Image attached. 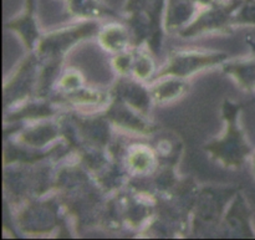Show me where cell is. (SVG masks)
I'll list each match as a JSON object with an SVG mask.
<instances>
[{"mask_svg":"<svg viewBox=\"0 0 255 240\" xmlns=\"http://www.w3.org/2000/svg\"><path fill=\"white\" fill-rule=\"evenodd\" d=\"M114 97L121 100L122 102L139 112L143 116H147L149 107L153 102L149 89L142 86L139 80H120L114 90Z\"/></svg>","mask_w":255,"mask_h":240,"instance_id":"cell-11","label":"cell"},{"mask_svg":"<svg viewBox=\"0 0 255 240\" xmlns=\"http://www.w3.org/2000/svg\"><path fill=\"white\" fill-rule=\"evenodd\" d=\"M223 71L233 77L244 90H255V59L239 60L223 64Z\"/></svg>","mask_w":255,"mask_h":240,"instance_id":"cell-18","label":"cell"},{"mask_svg":"<svg viewBox=\"0 0 255 240\" xmlns=\"http://www.w3.org/2000/svg\"><path fill=\"white\" fill-rule=\"evenodd\" d=\"M12 31L17 32L22 42L29 50L36 49L40 40V31L35 19V0H25L24 12L6 25Z\"/></svg>","mask_w":255,"mask_h":240,"instance_id":"cell-13","label":"cell"},{"mask_svg":"<svg viewBox=\"0 0 255 240\" xmlns=\"http://www.w3.org/2000/svg\"><path fill=\"white\" fill-rule=\"evenodd\" d=\"M106 119L109 122L127 131L138 132L141 134H148L153 131L151 123L144 120L143 115L134 111L116 97H112L109 110L106 111Z\"/></svg>","mask_w":255,"mask_h":240,"instance_id":"cell-9","label":"cell"},{"mask_svg":"<svg viewBox=\"0 0 255 240\" xmlns=\"http://www.w3.org/2000/svg\"><path fill=\"white\" fill-rule=\"evenodd\" d=\"M82 84H84V79H82L81 74L75 70H69L59 80V87L64 94H70V92H75L77 90L82 89Z\"/></svg>","mask_w":255,"mask_h":240,"instance_id":"cell-23","label":"cell"},{"mask_svg":"<svg viewBox=\"0 0 255 240\" xmlns=\"http://www.w3.org/2000/svg\"><path fill=\"white\" fill-rule=\"evenodd\" d=\"M166 2L167 0H127L126 24L136 46L147 42L151 51H156L161 41Z\"/></svg>","mask_w":255,"mask_h":240,"instance_id":"cell-2","label":"cell"},{"mask_svg":"<svg viewBox=\"0 0 255 240\" xmlns=\"http://www.w3.org/2000/svg\"><path fill=\"white\" fill-rule=\"evenodd\" d=\"M114 67L120 75L125 76V75H128L129 72H132L134 64V51H125L116 54V56L114 57Z\"/></svg>","mask_w":255,"mask_h":240,"instance_id":"cell-24","label":"cell"},{"mask_svg":"<svg viewBox=\"0 0 255 240\" xmlns=\"http://www.w3.org/2000/svg\"><path fill=\"white\" fill-rule=\"evenodd\" d=\"M97 37L102 49L114 54L127 51L131 45H134L129 27L119 22H112L101 27Z\"/></svg>","mask_w":255,"mask_h":240,"instance_id":"cell-14","label":"cell"},{"mask_svg":"<svg viewBox=\"0 0 255 240\" xmlns=\"http://www.w3.org/2000/svg\"><path fill=\"white\" fill-rule=\"evenodd\" d=\"M64 1H65V0H64Z\"/></svg>","mask_w":255,"mask_h":240,"instance_id":"cell-28","label":"cell"},{"mask_svg":"<svg viewBox=\"0 0 255 240\" xmlns=\"http://www.w3.org/2000/svg\"><path fill=\"white\" fill-rule=\"evenodd\" d=\"M151 54L152 51H143V50L134 51V64L132 69L134 79L139 81H148L149 79H153L157 70L154 67V61Z\"/></svg>","mask_w":255,"mask_h":240,"instance_id":"cell-20","label":"cell"},{"mask_svg":"<svg viewBox=\"0 0 255 240\" xmlns=\"http://www.w3.org/2000/svg\"><path fill=\"white\" fill-rule=\"evenodd\" d=\"M65 100H67V102L77 105V106H92V105L104 104L107 100V96L101 91L87 90L82 87L75 92L65 94Z\"/></svg>","mask_w":255,"mask_h":240,"instance_id":"cell-21","label":"cell"},{"mask_svg":"<svg viewBox=\"0 0 255 240\" xmlns=\"http://www.w3.org/2000/svg\"><path fill=\"white\" fill-rule=\"evenodd\" d=\"M242 105L227 100L223 105L226 129L219 138L209 142L204 148L209 156L228 168H239L252 157L253 149L247 141L246 134L239 124Z\"/></svg>","mask_w":255,"mask_h":240,"instance_id":"cell-1","label":"cell"},{"mask_svg":"<svg viewBox=\"0 0 255 240\" xmlns=\"http://www.w3.org/2000/svg\"><path fill=\"white\" fill-rule=\"evenodd\" d=\"M193 1L197 2L198 5H201L202 7H204V6H208V5L213 4V2L217 1V0H193Z\"/></svg>","mask_w":255,"mask_h":240,"instance_id":"cell-25","label":"cell"},{"mask_svg":"<svg viewBox=\"0 0 255 240\" xmlns=\"http://www.w3.org/2000/svg\"><path fill=\"white\" fill-rule=\"evenodd\" d=\"M188 90L189 84L186 81V79L167 76L156 80V81H152L149 91H151L153 102L168 104V102L181 99Z\"/></svg>","mask_w":255,"mask_h":240,"instance_id":"cell-15","label":"cell"},{"mask_svg":"<svg viewBox=\"0 0 255 240\" xmlns=\"http://www.w3.org/2000/svg\"><path fill=\"white\" fill-rule=\"evenodd\" d=\"M36 57L34 55L27 57L16 72L12 80H10L9 84L5 85L4 90V99L5 104L12 99L14 101H22L26 99L29 95V90L31 89V82L34 81L35 71H36Z\"/></svg>","mask_w":255,"mask_h":240,"instance_id":"cell-12","label":"cell"},{"mask_svg":"<svg viewBox=\"0 0 255 240\" xmlns=\"http://www.w3.org/2000/svg\"><path fill=\"white\" fill-rule=\"evenodd\" d=\"M243 0H217L208 6L202 7L193 21L184 27L179 36L193 37L204 32L228 31L233 25V17Z\"/></svg>","mask_w":255,"mask_h":240,"instance_id":"cell-5","label":"cell"},{"mask_svg":"<svg viewBox=\"0 0 255 240\" xmlns=\"http://www.w3.org/2000/svg\"><path fill=\"white\" fill-rule=\"evenodd\" d=\"M252 167H253V172L255 174V152H253V154H252Z\"/></svg>","mask_w":255,"mask_h":240,"instance_id":"cell-26","label":"cell"},{"mask_svg":"<svg viewBox=\"0 0 255 240\" xmlns=\"http://www.w3.org/2000/svg\"><path fill=\"white\" fill-rule=\"evenodd\" d=\"M70 15L81 20H99L119 15L110 9L102 0H65Z\"/></svg>","mask_w":255,"mask_h":240,"instance_id":"cell-16","label":"cell"},{"mask_svg":"<svg viewBox=\"0 0 255 240\" xmlns=\"http://www.w3.org/2000/svg\"><path fill=\"white\" fill-rule=\"evenodd\" d=\"M17 224L29 234H44L54 231L59 224L56 208L49 202L31 203L19 212Z\"/></svg>","mask_w":255,"mask_h":240,"instance_id":"cell-8","label":"cell"},{"mask_svg":"<svg viewBox=\"0 0 255 240\" xmlns=\"http://www.w3.org/2000/svg\"><path fill=\"white\" fill-rule=\"evenodd\" d=\"M100 29L101 26L99 20H82L80 24L57 29L41 36L35 50L37 56L45 57L46 60L61 59L75 44L95 36L99 34Z\"/></svg>","mask_w":255,"mask_h":240,"instance_id":"cell-4","label":"cell"},{"mask_svg":"<svg viewBox=\"0 0 255 240\" xmlns=\"http://www.w3.org/2000/svg\"><path fill=\"white\" fill-rule=\"evenodd\" d=\"M127 166L132 172L138 174L148 173L153 168L154 157L153 151L148 147L144 146H136L132 147L127 152Z\"/></svg>","mask_w":255,"mask_h":240,"instance_id":"cell-19","label":"cell"},{"mask_svg":"<svg viewBox=\"0 0 255 240\" xmlns=\"http://www.w3.org/2000/svg\"><path fill=\"white\" fill-rule=\"evenodd\" d=\"M228 55L224 52L204 51V50H179L172 52L163 66L157 70L152 81L162 77L173 76L186 79L196 72L218 64H223Z\"/></svg>","mask_w":255,"mask_h":240,"instance_id":"cell-3","label":"cell"},{"mask_svg":"<svg viewBox=\"0 0 255 240\" xmlns=\"http://www.w3.org/2000/svg\"><path fill=\"white\" fill-rule=\"evenodd\" d=\"M233 25L255 26V0H243L233 17Z\"/></svg>","mask_w":255,"mask_h":240,"instance_id":"cell-22","label":"cell"},{"mask_svg":"<svg viewBox=\"0 0 255 240\" xmlns=\"http://www.w3.org/2000/svg\"><path fill=\"white\" fill-rule=\"evenodd\" d=\"M202 6L193 0H167L163 15V29L167 32H181L201 11Z\"/></svg>","mask_w":255,"mask_h":240,"instance_id":"cell-10","label":"cell"},{"mask_svg":"<svg viewBox=\"0 0 255 240\" xmlns=\"http://www.w3.org/2000/svg\"><path fill=\"white\" fill-rule=\"evenodd\" d=\"M232 199L233 197L228 196L226 191L214 188L202 189L194 206L193 231L206 234L213 231L217 236L219 224Z\"/></svg>","mask_w":255,"mask_h":240,"instance_id":"cell-6","label":"cell"},{"mask_svg":"<svg viewBox=\"0 0 255 240\" xmlns=\"http://www.w3.org/2000/svg\"><path fill=\"white\" fill-rule=\"evenodd\" d=\"M60 136V127L55 123L45 122V123L35 124L30 128L24 129L21 133H19L20 143L26 144V146L32 147V148H39V147L45 146L49 142L55 141Z\"/></svg>","mask_w":255,"mask_h":240,"instance_id":"cell-17","label":"cell"},{"mask_svg":"<svg viewBox=\"0 0 255 240\" xmlns=\"http://www.w3.org/2000/svg\"><path fill=\"white\" fill-rule=\"evenodd\" d=\"M254 231H255V229H254Z\"/></svg>","mask_w":255,"mask_h":240,"instance_id":"cell-27","label":"cell"},{"mask_svg":"<svg viewBox=\"0 0 255 240\" xmlns=\"http://www.w3.org/2000/svg\"><path fill=\"white\" fill-rule=\"evenodd\" d=\"M216 237L233 239L255 238V231L252 227L251 209L241 193L234 194L222 218Z\"/></svg>","mask_w":255,"mask_h":240,"instance_id":"cell-7","label":"cell"}]
</instances>
